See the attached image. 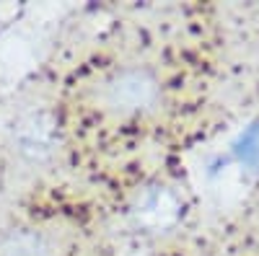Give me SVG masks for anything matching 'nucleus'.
Listing matches in <instances>:
<instances>
[{
    "instance_id": "obj_1",
    "label": "nucleus",
    "mask_w": 259,
    "mask_h": 256,
    "mask_svg": "<svg viewBox=\"0 0 259 256\" xmlns=\"http://www.w3.org/2000/svg\"><path fill=\"white\" fill-rule=\"evenodd\" d=\"M158 80L148 70L133 68L117 73L104 88V104L117 114H140L158 101Z\"/></svg>"
},
{
    "instance_id": "obj_2",
    "label": "nucleus",
    "mask_w": 259,
    "mask_h": 256,
    "mask_svg": "<svg viewBox=\"0 0 259 256\" xmlns=\"http://www.w3.org/2000/svg\"><path fill=\"white\" fill-rule=\"evenodd\" d=\"M55 140H57L55 119L47 112H34L24 117L16 127L18 153H24L31 161H45L55 150Z\"/></svg>"
}]
</instances>
